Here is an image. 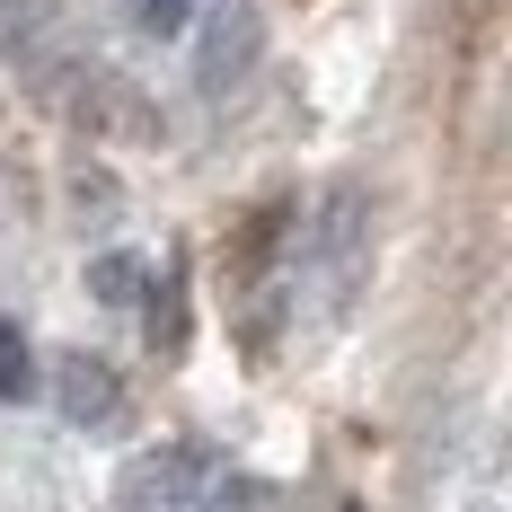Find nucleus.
Here are the masks:
<instances>
[{
	"instance_id": "1",
	"label": "nucleus",
	"mask_w": 512,
	"mask_h": 512,
	"mask_svg": "<svg viewBox=\"0 0 512 512\" xmlns=\"http://www.w3.org/2000/svg\"><path fill=\"white\" fill-rule=\"evenodd\" d=\"M354 265H362V195L336 186L318 204V230H309V274H318V301H345L354 292Z\"/></svg>"
},
{
	"instance_id": "2",
	"label": "nucleus",
	"mask_w": 512,
	"mask_h": 512,
	"mask_svg": "<svg viewBox=\"0 0 512 512\" xmlns=\"http://www.w3.org/2000/svg\"><path fill=\"white\" fill-rule=\"evenodd\" d=\"M62 415H71V424H115V415H124L115 371L89 362V354H71V362H62Z\"/></svg>"
},
{
	"instance_id": "3",
	"label": "nucleus",
	"mask_w": 512,
	"mask_h": 512,
	"mask_svg": "<svg viewBox=\"0 0 512 512\" xmlns=\"http://www.w3.org/2000/svg\"><path fill=\"white\" fill-rule=\"evenodd\" d=\"M212 45H204V89H221L239 62H248V0H212Z\"/></svg>"
},
{
	"instance_id": "4",
	"label": "nucleus",
	"mask_w": 512,
	"mask_h": 512,
	"mask_svg": "<svg viewBox=\"0 0 512 512\" xmlns=\"http://www.w3.org/2000/svg\"><path fill=\"white\" fill-rule=\"evenodd\" d=\"M0 398H9V407H18V398H36V354H27L18 318H0Z\"/></svg>"
},
{
	"instance_id": "5",
	"label": "nucleus",
	"mask_w": 512,
	"mask_h": 512,
	"mask_svg": "<svg viewBox=\"0 0 512 512\" xmlns=\"http://www.w3.org/2000/svg\"><path fill=\"white\" fill-rule=\"evenodd\" d=\"M89 283H98L115 309H133V292H142V265H133V256H98V265H89Z\"/></svg>"
},
{
	"instance_id": "6",
	"label": "nucleus",
	"mask_w": 512,
	"mask_h": 512,
	"mask_svg": "<svg viewBox=\"0 0 512 512\" xmlns=\"http://www.w3.org/2000/svg\"><path fill=\"white\" fill-rule=\"evenodd\" d=\"M133 9H142V27H151V36H186L204 0H133Z\"/></svg>"
}]
</instances>
